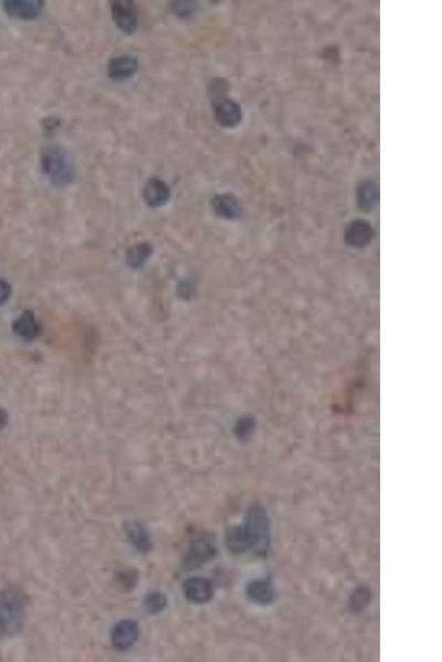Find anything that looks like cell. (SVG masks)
Returning <instances> with one entry per match:
<instances>
[{
  "label": "cell",
  "instance_id": "9c48e42d",
  "mask_svg": "<svg viewBox=\"0 0 442 662\" xmlns=\"http://www.w3.org/2000/svg\"><path fill=\"white\" fill-rule=\"evenodd\" d=\"M138 71V61L135 57L125 56L112 59L108 66V74L114 81H124L131 79Z\"/></svg>",
  "mask_w": 442,
  "mask_h": 662
},
{
  "label": "cell",
  "instance_id": "ffe728a7",
  "mask_svg": "<svg viewBox=\"0 0 442 662\" xmlns=\"http://www.w3.org/2000/svg\"><path fill=\"white\" fill-rule=\"evenodd\" d=\"M166 604L167 599L164 594L152 593L147 595V597L145 599L146 610H149L152 614H157V612H162L165 607H166Z\"/></svg>",
  "mask_w": 442,
  "mask_h": 662
},
{
  "label": "cell",
  "instance_id": "d6986e66",
  "mask_svg": "<svg viewBox=\"0 0 442 662\" xmlns=\"http://www.w3.org/2000/svg\"><path fill=\"white\" fill-rule=\"evenodd\" d=\"M172 13L179 18L185 19L196 13L198 3L195 1H174L170 5Z\"/></svg>",
  "mask_w": 442,
  "mask_h": 662
},
{
  "label": "cell",
  "instance_id": "8992f818",
  "mask_svg": "<svg viewBox=\"0 0 442 662\" xmlns=\"http://www.w3.org/2000/svg\"><path fill=\"white\" fill-rule=\"evenodd\" d=\"M140 637V627L134 620H122L114 626L111 639L113 646L119 650H126L136 644Z\"/></svg>",
  "mask_w": 442,
  "mask_h": 662
},
{
  "label": "cell",
  "instance_id": "ba28073f",
  "mask_svg": "<svg viewBox=\"0 0 442 662\" xmlns=\"http://www.w3.org/2000/svg\"><path fill=\"white\" fill-rule=\"evenodd\" d=\"M143 197L147 206L151 208H161L170 201V186L159 178H151L144 187Z\"/></svg>",
  "mask_w": 442,
  "mask_h": 662
},
{
  "label": "cell",
  "instance_id": "2e32d148",
  "mask_svg": "<svg viewBox=\"0 0 442 662\" xmlns=\"http://www.w3.org/2000/svg\"><path fill=\"white\" fill-rule=\"evenodd\" d=\"M358 200L364 209H373L379 201V187L373 180H365L358 188Z\"/></svg>",
  "mask_w": 442,
  "mask_h": 662
},
{
  "label": "cell",
  "instance_id": "277c9868",
  "mask_svg": "<svg viewBox=\"0 0 442 662\" xmlns=\"http://www.w3.org/2000/svg\"><path fill=\"white\" fill-rule=\"evenodd\" d=\"M111 13L117 29L125 35H133L138 29V9L132 0H113L111 1Z\"/></svg>",
  "mask_w": 442,
  "mask_h": 662
},
{
  "label": "cell",
  "instance_id": "603a6c76",
  "mask_svg": "<svg viewBox=\"0 0 442 662\" xmlns=\"http://www.w3.org/2000/svg\"><path fill=\"white\" fill-rule=\"evenodd\" d=\"M8 423V414L5 409H0V430L5 428L6 425Z\"/></svg>",
  "mask_w": 442,
  "mask_h": 662
},
{
  "label": "cell",
  "instance_id": "9a60e30c",
  "mask_svg": "<svg viewBox=\"0 0 442 662\" xmlns=\"http://www.w3.org/2000/svg\"><path fill=\"white\" fill-rule=\"evenodd\" d=\"M212 208L219 217L235 219L240 214V206L237 199L231 195H218L212 199Z\"/></svg>",
  "mask_w": 442,
  "mask_h": 662
},
{
  "label": "cell",
  "instance_id": "7c38bea8",
  "mask_svg": "<svg viewBox=\"0 0 442 662\" xmlns=\"http://www.w3.org/2000/svg\"><path fill=\"white\" fill-rule=\"evenodd\" d=\"M246 597L259 605H269L276 599V593L270 582L265 580H252L246 589Z\"/></svg>",
  "mask_w": 442,
  "mask_h": 662
},
{
  "label": "cell",
  "instance_id": "3957f363",
  "mask_svg": "<svg viewBox=\"0 0 442 662\" xmlns=\"http://www.w3.org/2000/svg\"><path fill=\"white\" fill-rule=\"evenodd\" d=\"M41 167L45 176L56 187H69L75 182V165L64 148L59 146L45 148L41 155Z\"/></svg>",
  "mask_w": 442,
  "mask_h": 662
},
{
  "label": "cell",
  "instance_id": "ac0fdd59",
  "mask_svg": "<svg viewBox=\"0 0 442 662\" xmlns=\"http://www.w3.org/2000/svg\"><path fill=\"white\" fill-rule=\"evenodd\" d=\"M371 227H368L365 222H354L348 230V236L355 243L366 242L371 238Z\"/></svg>",
  "mask_w": 442,
  "mask_h": 662
},
{
  "label": "cell",
  "instance_id": "8fae6325",
  "mask_svg": "<svg viewBox=\"0 0 442 662\" xmlns=\"http://www.w3.org/2000/svg\"><path fill=\"white\" fill-rule=\"evenodd\" d=\"M124 529L127 538L132 542L133 546H135L136 550L142 553H147L153 549V542L144 525L138 521H127Z\"/></svg>",
  "mask_w": 442,
  "mask_h": 662
},
{
  "label": "cell",
  "instance_id": "7a4b0ae2",
  "mask_svg": "<svg viewBox=\"0 0 442 662\" xmlns=\"http://www.w3.org/2000/svg\"><path fill=\"white\" fill-rule=\"evenodd\" d=\"M27 596L16 586L0 592V633L13 637L22 631L26 616Z\"/></svg>",
  "mask_w": 442,
  "mask_h": 662
},
{
  "label": "cell",
  "instance_id": "5b68a950",
  "mask_svg": "<svg viewBox=\"0 0 442 662\" xmlns=\"http://www.w3.org/2000/svg\"><path fill=\"white\" fill-rule=\"evenodd\" d=\"M43 0H5L3 8L7 16L22 22L35 20L43 13Z\"/></svg>",
  "mask_w": 442,
  "mask_h": 662
},
{
  "label": "cell",
  "instance_id": "7402d4cb",
  "mask_svg": "<svg viewBox=\"0 0 442 662\" xmlns=\"http://www.w3.org/2000/svg\"><path fill=\"white\" fill-rule=\"evenodd\" d=\"M11 287L6 280H0V306L7 303L10 299Z\"/></svg>",
  "mask_w": 442,
  "mask_h": 662
},
{
  "label": "cell",
  "instance_id": "6da1fadb",
  "mask_svg": "<svg viewBox=\"0 0 442 662\" xmlns=\"http://www.w3.org/2000/svg\"><path fill=\"white\" fill-rule=\"evenodd\" d=\"M227 546L233 553L265 557L270 546V522L265 509L259 506L249 509L244 523L228 533Z\"/></svg>",
  "mask_w": 442,
  "mask_h": 662
},
{
  "label": "cell",
  "instance_id": "e0dca14e",
  "mask_svg": "<svg viewBox=\"0 0 442 662\" xmlns=\"http://www.w3.org/2000/svg\"><path fill=\"white\" fill-rule=\"evenodd\" d=\"M152 254H153V246L149 243L143 242L136 244L127 251V264L134 269H140L151 257Z\"/></svg>",
  "mask_w": 442,
  "mask_h": 662
},
{
  "label": "cell",
  "instance_id": "4fadbf2b",
  "mask_svg": "<svg viewBox=\"0 0 442 662\" xmlns=\"http://www.w3.org/2000/svg\"><path fill=\"white\" fill-rule=\"evenodd\" d=\"M215 553V546L204 539H199L191 544V550L186 557V565L189 567L202 565L214 557Z\"/></svg>",
  "mask_w": 442,
  "mask_h": 662
},
{
  "label": "cell",
  "instance_id": "52a82bcc",
  "mask_svg": "<svg viewBox=\"0 0 442 662\" xmlns=\"http://www.w3.org/2000/svg\"><path fill=\"white\" fill-rule=\"evenodd\" d=\"M186 599L193 604H206L214 596L212 582L202 578H191L183 585Z\"/></svg>",
  "mask_w": 442,
  "mask_h": 662
},
{
  "label": "cell",
  "instance_id": "5bb4252c",
  "mask_svg": "<svg viewBox=\"0 0 442 662\" xmlns=\"http://www.w3.org/2000/svg\"><path fill=\"white\" fill-rule=\"evenodd\" d=\"M13 331L24 340L31 341L39 335V325L35 315L30 310L22 313L16 322H13Z\"/></svg>",
  "mask_w": 442,
  "mask_h": 662
},
{
  "label": "cell",
  "instance_id": "44dd1931",
  "mask_svg": "<svg viewBox=\"0 0 442 662\" xmlns=\"http://www.w3.org/2000/svg\"><path fill=\"white\" fill-rule=\"evenodd\" d=\"M369 596H371V594H369L367 589H358V591L353 594L352 599H351V608L355 610V612L363 610L364 607L367 606L368 602H369Z\"/></svg>",
  "mask_w": 442,
  "mask_h": 662
},
{
  "label": "cell",
  "instance_id": "30bf717a",
  "mask_svg": "<svg viewBox=\"0 0 442 662\" xmlns=\"http://www.w3.org/2000/svg\"><path fill=\"white\" fill-rule=\"evenodd\" d=\"M215 119L220 126L225 128H235L242 121V111H241L240 105L235 100H221L216 105Z\"/></svg>",
  "mask_w": 442,
  "mask_h": 662
}]
</instances>
